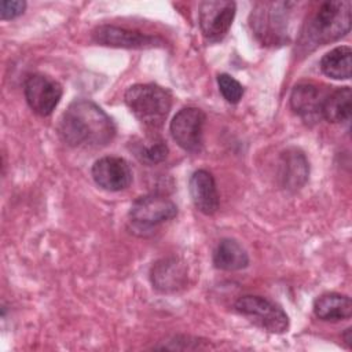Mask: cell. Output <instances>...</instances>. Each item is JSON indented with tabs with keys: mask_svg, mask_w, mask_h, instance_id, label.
Returning <instances> with one entry per match:
<instances>
[{
	"mask_svg": "<svg viewBox=\"0 0 352 352\" xmlns=\"http://www.w3.org/2000/svg\"><path fill=\"white\" fill-rule=\"evenodd\" d=\"M92 38L96 44L116 48H150L162 43L158 37L113 25L98 26L92 32Z\"/></svg>",
	"mask_w": 352,
	"mask_h": 352,
	"instance_id": "cell-11",
	"label": "cell"
},
{
	"mask_svg": "<svg viewBox=\"0 0 352 352\" xmlns=\"http://www.w3.org/2000/svg\"><path fill=\"white\" fill-rule=\"evenodd\" d=\"M153 287L161 293H173L183 289L187 283V268L176 257L158 260L150 271Z\"/></svg>",
	"mask_w": 352,
	"mask_h": 352,
	"instance_id": "cell-12",
	"label": "cell"
},
{
	"mask_svg": "<svg viewBox=\"0 0 352 352\" xmlns=\"http://www.w3.org/2000/svg\"><path fill=\"white\" fill-rule=\"evenodd\" d=\"M322 72L334 80H348L352 69V50L348 45L337 47L323 55Z\"/></svg>",
	"mask_w": 352,
	"mask_h": 352,
	"instance_id": "cell-19",
	"label": "cell"
},
{
	"mask_svg": "<svg viewBox=\"0 0 352 352\" xmlns=\"http://www.w3.org/2000/svg\"><path fill=\"white\" fill-rule=\"evenodd\" d=\"M23 92L29 107L38 116H50L62 98V87L44 74H32L26 78Z\"/></svg>",
	"mask_w": 352,
	"mask_h": 352,
	"instance_id": "cell-9",
	"label": "cell"
},
{
	"mask_svg": "<svg viewBox=\"0 0 352 352\" xmlns=\"http://www.w3.org/2000/svg\"><path fill=\"white\" fill-rule=\"evenodd\" d=\"M322 95L314 84H298L290 94V106L293 111L307 124L316 122L322 117Z\"/></svg>",
	"mask_w": 352,
	"mask_h": 352,
	"instance_id": "cell-15",
	"label": "cell"
},
{
	"mask_svg": "<svg viewBox=\"0 0 352 352\" xmlns=\"http://www.w3.org/2000/svg\"><path fill=\"white\" fill-rule=\"evenodd\" d=\"M235 16V3L226 0H209L199 4L198 21L204 37L208 41H220L230 30Z\"/></svg>",
	"mask_w": 352,
	"mask_h": 352,
	"instance_id": "cell-7",
	"label": "cell"
},
{
	"mask_svg": "<svg viewBox=\"0 0 352 352\" xmlns=\"http://www.w3.org/2000/svg\"><path fill=\"white\" fill-rule=\"evenodd\" d=\"M235 309L263 330L270 333L287 331L289 318L286 312L265 297L253 294L242 296L235 301Z\"/></svg>",
	"mask_w": 352,
	"mask_h": 352,
	"instance_id": "cell-5",
	"label": "cell"
},
{
	"mask_svg": "<svg viewBox=\"0 0 352 352\" xmlns=\"http://www.w3.org/2000/svg\"><path fill=\"white\" fill-rule=\"evenodd\" d=\"M177 214L176 204L161 194H147L133 201L129 219L139 227H154L172 220Z\"/></svg>",
	"mask_w": 352,
	"mask_h": 352,
	"instance_id": "cell-8",
	"label": "cell"
},
{
	"mask_svg": "<svg viewBox=\"0 0 352 352\" xmlns=\"http://www.w3.org/2000/svg\"><path fill=\"white\" fill-rule=\"evenodd\" d=\"M293 3H257L252 10L250 25L264 44H279L287 32L289 7Z\"/></svg>",
	"mask_w": 352,
	"mask_h": 352,
	"instance_id": "cell-4",
	"label": "cell"
},
{
	"mask_svg": "<svg viewBox=\"0 0 352 352\" xmlns=\"http://www.w3.org/2000/svg\"><path fill=\"white\" fill-rule=\"evenodd\" d=\"M206 116L198 107L179 110L170 121V133L175 142L188 153H199L202 148L204 125Z\"/></svg>",
	"mask_w": 352,
	"mask_h": 352,
	"instance_id": "cell-6",
	"label": "cell"
},
{
	"mask_svg": "<svg viewBox=\"0 0 352 352\" xmlns=\"http://www.w3.org/2000/svg\"><path fill=\"white\" fill-rule=\"evenodd\" d=\"M351 329H346V331H345V336H344V340H345V342L348 344V346H351Z\"/></svg>",
	"mask_w": 352,
	"mask_h": 352,
	"instance_id": "cell-23",
	"label": "cell"
},
{
	"mask_svg": "<svg viewBox=\"0 0 352 352\" xmlns=\"http://www.w3.org/2000/svg\"><path fill=\"white\" fill-rule=\"evenodd\" d=\"M58 131L60 139L72 147H102L116 136L110 116L88 99H77L69 104Z\"/></svg>",
	"mask_w": 352,
	"mask_h": 352,
	"instance_id": "cell-1",
	"label": "cell"
},
{
	"mask_svg": "<svg viewBox=\"0 0 352 352\" xmlns=\"http://www.w3.org/2000/svg\"><path fill=\"white\" fill-rule=\"evenodd\" d=\"M26 3L22 0H3L0 3V16L3 21L14 19L23 14Z\"/></svg>",
	"mask_w": 352,
	"mask_h": 352,
	"instance_id": "cell-22",
	"label": "cell"
},
{
	"mask_svg": "<svg viewBox=\"0 0 352 352\" xmlns=\"http://www.w3.org/2000/svg\"><path fill=\"white\" fill-rule=\"evenodd\" d=\"M314 314L322 320H344L352 315V301L340 293H324L314 302Z\"/></svg>",
	"mask_w": 352,
	"mask_h": 352,
	"instance_id": "cell-16",
	"label": "cell"
},
{
	"mask_svg": "<svg viewBox=\"0 0 352 352\" xmlns=\"http://www.w3.org/2000/svg\"><path fill=\"white\" fill-rule=\"evenodd\" d=\"M94 182L103 190L121 191L132 183V170L121 157H102L92 165Z\"/></svg>",
	"mask_w": 352,
	"mask_h": 352,
	"instance_id": "cell-10",
	"label": "cell"
},
{
	"mask_svg": "<svg viewBox=\"0 0 352 352\" xmlns=\"http://www.w3.org/2000/svg\"><path fill=\"white\" fill-rule=\"evenodd\" d=\"M132 151L135 157L147 164V165H155L162 162L168 155V146L161 138H147L140 139L135 143H132Z\"/></svg>",
	"mask_w": 352,
	"mask_h": 352,
	"instance_id": "cell-20",
	"label": "cell"
},
{
	"mask_svg": "<svg viewBox=\"0 0 352 352\" xmlns=\"http://www.w3.org/2000/svg\"><path fill=\"white\" fill-rule=\"evenodd\" d=\"M132 114L148 128H160L172 107V95L157 84H135L124 95Z\"/></svg>",
	"mask_w": 352,
	"mask_h": 352,
	"instance_id": "cell-2",
	"label": "cell"
},
{
	"mask_svg": "<svg viewBox=\"0 0 352 352\" xmlns=\"http://www.w3.org/2000/svg\"><path fill=\"white\" fill-rule=\"evenodd\" d=\"M309 175V164L305 154L298 148H287L280 154L279 180L287 190L301 188Z\"/></svg>",
	"mask_w": 352,
	"mask_h": 352,
	"instance_id": "cell-14",
	"label": "cell"
},
{
	"mask_svg": "<svg viewBox=\"0 0 352 352\" xmlns=\"http://www.w3.org/2000/svg\"><path fill=\"white\" fill-rule=\"evenodd\" d=\"M217 85L224 96V99L230 103H238L243 96V87L242 84L235 80L232 76L221 73L217 76Z\"/></svg>",
	"mask_w": 352,
	"mask_h": 352,
	"instance_id": "cell-21",
	"label": "cell"
},
{
	"mask_svg": "<svg viewBox=\"0 0 352 352\" xmlns=\"http://www.w3.org/2000/svg\"><path fill=\"white\" fill-rule=\"evenodd\" d=\"M351 29V3L345 0L322 3L302 33L305 44L324 45L345 36Z\"/></svg>",
	"mask_w": 352,
	"mask_h": 352,
	"instance_id": "cell-3",
	"label": "cell"
},
{
	"mask_svg": "<svg viewBox=\"0 0 352 352\" xmlns=\"http://www.w3.org/2000/svg\"><path fill=\"white\" fill-rule=\"evenodd\" d=\"M213 264L223 271H238L249 264V256L235 239H221L213 253Z\"/></svg>",
	"mask_w": 352,
	"mask_h": 352,
	"instance_id": "cell-17",
	"label": "cell"
},
{
	"mask_svg": "<svg viewBox=\"0 0 352 352\" xmlns=\"http://www.w3.org/2000/svg\"><path fill=\"white\" fill-rule=\"evenodd\" d=\"M322 117L329 122H348L351 118V88L342 87L333 91L322 102Z\"/></svg>",
	"mask_w": 352,
	"mask_h": 352,
	"instance_id": "cell-18",
	"label": "cell"
},
{
	"mask_svg": "<svg viewBox=\"0 0 352 352\" xmlns=\"http://www.w3.org/2000/svg\"><path fill=\"white\" fill-rule=\"evenodd\" d=\"M194 206L204 214H213L219 209V192L214 177L205 169L195 170L188 183Z\"/></svg>",
	"mask_w": 352,
	"mask_h": 352,
	"instance_id": "cell-13",
	"label": "cell"
}]
</instances>
